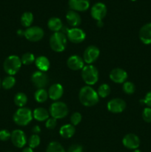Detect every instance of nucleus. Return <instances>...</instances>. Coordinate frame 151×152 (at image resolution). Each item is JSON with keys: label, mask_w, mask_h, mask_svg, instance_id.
<instances>
[{"label": "nucleus", "mask_w": 151, "mask_h": 152, "mask_svg": "<svg viewBox=\"0 0 151 152\" xmlns=\"http://www.w3.org/2000/svg\"><path fill=\"white\" fill-rule=\"evenodd\" d=\"M67 65L70 69L73 71H78L84 68V60L77 55H73L68 58Z\"/></svg>", "instance_id": "a211bd4d"}, {"label": "nucleus", "mask_w": 151, "mask_h": 152, "mask_svg": "<svg viewBox=\"0 0 151 152\" xmlns=\"http://www.w3.org/2000/svg\"><path fill=\"white\" fill-rule=\"evenodd\" d=\"M123 91L127 94H133L136 91V86L132 82H125L123 84Z\"/></svg>", "instance_id": "473e14b6"}, {"label": "nucleus", "mask_w": 151, "mask_h": 152, "mask_svg": "<svg viewBox=\"0 0 151 152\" xmlns=\"http://www.w3.org/2000/svg\"><path fill=\"white\" fill-rule=\"evenodd\" d=\"M31 81L36 87L40 89L44 88L48 84L49 80L47 76L44 72L38 71H36L33 74L32 77H31Z\"/></svg>", "instance_id": "1a4fd4ad"}, {"label": "nucleus", "mask_w": 151, "mask_h": 152, "mask_svg": "<svg viewBox=\"0 0 151 152\" xmlns=\"http://www.w3.org/2000/svg\"><path fill=\"white\" fill-rule=\"evenodd\" d=\"M81 114L78 112H75L71 115L70 117V122L73 126H77L81 121Z\"/></svg>", "instance_id": "72a5a7b5"}, {"label": "nucleus", "mask_w": 151, "mask_h": 152, "mask_svg": "<svg viewBox=\"0 0 151 152\" xmlns=\"http://www.w3.org/2000/svg\"><path fill=\"white\" fill-rule=\"evenodd\" d=\"M33 132L34 133L38 134L41 132V129H40V127L38 126H35L33 128Z\"/></svg>", "instance_id": "ea45409f"}, {"label": "nucleus", "mask_w": 151, "mask_h": 152, "mask_svg": "<svg viewBox=\"0 0 151 152\" xmlns=\"http://www.w3.org/2000/svg\"><path fill=\"white\" fill-rule=\"evenodd\" d=\"M142 118L146 123H151V108L147 107L143 110Z\"/></svg>", "instance_id": "f704fd0d"}, {"label": "nucleus", "mask_w": 151, "mask_h": 152, "mask_svg": "<svg viewBox=\"0 0 151 152\" xmlns=\"http://www.w3.org/2000/svg\"><path fill=\"white\" fill-rule=\"evenodd\" d=\"M131 1H136V0H131Z\"/></svg>", "instance_id": "49530a36"}, {"label": "nucleus", "mask_w": 151, "mask_h": 152, "mask_svg": "<svg viewBox=\"0 0 151 152\" xmlns=\"http://www.w3.org/2000/svg\"><path fill=\"white\" fill-rule=\"evenodd\" d=\"M41 140H40L39 136L38 134H33L29 138L28 140V145L31 148H35L39 145Z\"/></svg>", "instance_id": "2f4dec72"}, {"label": "nucleus", "mask_w": 151, "mask_h": 152, "mask_svg": "<svg viewBox=\"0 0 151 152\" xmlns=\"http://www.w3.org/2000/svg\"><path fill=\"white\" fill-rule=\"evenodd\" d=\"M47 26L50 31H54L55 33L59 32V31H61L62 28H63L62 20L57 17L50 18L47 22Z\"/></svg>", "instance_id": "4be33fe9"}, {"label": "nucleus", "mask_w": 151, "mask_h": 152, "mask_svg": "<svg viewBox=\"0 0 151 152\" xmlns=\"http://www.w3.org/2000/svg\"><path fill=\"white\" fill-rule=\"evenodd\" d=\"M139 39L145 45L151 44V22L144 25L139 31Z\"/></svg>", "instance_id": "2eb2a0df"}, {"label": "nucleus", "mask_w": 151, "mask_h": 152, "mask_svg": "<svg viewBox=\"0 0 151 152\" xmlns=\"http://www.w3.org/2000/svg\"><path fill=\"white\" fill-rule=\"evenodd\" d=\"M66 19L68 21V24H69L70 26L74 27V28H76L77 26L81 24V19L80 15L77 13L76 11H74V10H70L66 14Z\"/></svg>", "instance_id": "aec40b11"}, {"label": "nucleus", "mask_w": 151, "mask_h": 152, "mask_svg": "<svg viewBox=\"0 0 151 152\" xmlns=\"http://www.w3.org/2000/svg\"><path fill=\"white\" fill-rule=\"evenodd\" d=\"M33 117H34L37 121L42 122L49 118V113L45 108H37L33 112Z\"/></svg>", "instance_id": "5701e85b"}, {"label": "nucleus", "mask_w": 151, "mask_h": 152, "mask_svg": "<svg viewBox=\"0 0 151 152\" xmlns=\"http://www.w3.org/2000/svg\"><path fill=\"white\" fill-rule=\"evenodd\" d=\"M10 137H11V134L6 129L0 131V140L7 141L10 139Z\"/></svg>", "instance_id": "c9c22d12"}, {"label": "nucleus", "mask_w": 151, "mask_h": 152, "mask_svg": "<svg viewBox=\"0 0 151 152\" xmlns=\"http://www.w3.org/2000/svg\"><path fill=\"white\" fill-rule=\"evenodd\" d=\"M36 59L35 56L33 53H25L22 55V58H21V61H22V63L24 64L25 65H31L33 62H35Z\"/></svg>", "instance_id": "7c9ffc66"}, {"label": "nucleus", "mask_w": 151, "mask_h": 152, "mask_svg": "<svg viewBox=\"0 0 151 152\" xmlns=\"http://www.w3.org/2000/svg\"><path fill=\"white\" fill-rule=\"evenodd\" d=\"M97 25L99 27H102L103 26V22H102V21H97Z\"/></svg>", "instance_id": "37998d69"}, {"label": "nucleus", "mask_w": 151, "mask_h": 152, "mask_svg": "<svg viewBox=\"0 0 151 152\" xmlns=\"http://www.w3.org/2000/svg\"><path fill=\"white\" fill-rule=\"evenodd\" d=\"M85 33L83 30L78 28H73L68 30V38L73 43H81L85 39Z\"/></svg>", "instance_id": "f8f14e48"}, {"label": "nucleus", "mask_w": 151, "mask_h": 152, "mask_svg": "<svg viewBox=\"0 0 151 152\" xmlns=\"http://www.w3.org/2000/svg\"><path fill=\"white\" fill-rule=\"evenodd\" d=\"M45 126L47 129H55V127L56 126V119L53 118H48L46 121L45 123Z\"/></svg>", "instance_id": "e433bc0d"}, {"label": "nucleus", "mask_w": 151, "mask_h": 152, "mask_svg": "<svg viewBox=\"0 0 151 152\" xmlns=\"http://www.w3.org/2000/svg\"><path fill=\"white\" fill-rule=\"evenodd\" d=\"M28 102V97L24 93H18L14 96V102L19 108H22L26 105Z\"/></svg>", "instance_id": "bb28decb"}, {"label": "nucleus", "mask_w": 151, "mask_h": 152, "mask_svg": "<svg viewBox=\"0 0 151 152\" xmlns=\"http://www.w3.org/2000/svg\"><path fill=\"white\" fill-rule=\"evenodd\" d=\"M33 22V15L31 12H25L21 16V23L25 28H30Z\"/></svg>", "instance_id": "393cba45"}, {"label": "nucleus", "mask_w": 151, "mask_h": 152, "mask_svg": "<svg viewBox=\"0 0 151 152\" xmlns=\"http://www.w3.org/2000/svg\"><path fill=\"white\" fill-rule=\"evenodd\" d=\"M110 93V88L107 84H102L98 88L97 94L99 96L102 98H105Z\"/></svg>", "instance_id": "c756f323"}, {"label": "nucleus", "mask_w": 151, "mask_h": 152, "mask_svg": "<svg viewBox=\"0 0 151 152\" xmlns=\"http://www.w3.org/2000/svg\"><path fill=\"white\" fill-rule=\"evenodd\" d=\"M67 152H83V148L81 145L78 144H74L70 146Z\"/></svg>", "instance_id": "4c0bfd02"}, {"label": "nucleus", "mask_w": 151, "mask_h": 152, "mask_svg": "<svg viewBox=\"0 0 151 152\" xmlns=\"http://www.w3.org/2000/svg\"><path fill=\"white\" fill-rule=\"evenodd\" d=\"M50 45L52 50L56 52H62L67 45V37L62 32H56L50 37Z\"/></svg>", "instance_id": "20e7f679"}, {"label": "nucleus", "mask_w": 151, "mask_h": 152, "mask_svg": "<svg viewBox=\"0 0 151 152\" xmlns=\"http://www.w3.org/2000/svg\"><path fill=\"white\" fill-rule=\"evenodd\" d=\"M76 130L74 126L71 124H66L65 126H62L59 130V134L61 136L64 138H70L75 134Z\"/></svg>", "instance_id": "b1692460"}, {"label": "nucleus", "mask_w": 151, "mask_h": 152, "mask_svg": "<svg viewBox=\"0 0 151 152\" xmlns=\"http://www.w3.org/2000/svg\"><path fill=\"white\" fill-rule=\"evenodd\" d=\"M33 119V112L28 108H19L13 115V120L21 126H27Z\"/></svg>", "instance_id": "39448f33"}, {"label": "nucleus", "mask_w": 151, "mask_h": 152, "mask_svg": "<svg viewBox=\"0 0 151 152\" xmlns=\"http://www.w3.org/2000/svg\"><path fill=\"white\" fill-rule=\"evenodd\" d=\"M1 86V79H0V87Z\"/></svg>", "instance_id": "a18cd8bd"}, {"label": "nucleus", "mask_w": 151, "mask_h": 152, "mask_svg": "<svg viewBox=\"0 0 151 152\" xmlns=\"http://www.w3.org/2000/svg\"><path fill=\"white\" fill-rule=\"evenodd\" d=\"M122 143L127 148L130 150L137 149L140 145V139L134 134H128L125 135L122 140Z\"/></svg>", "instance_id": "ddd939ff"}, {"label": "nucleus", "mask_w": 151, "mask_h": 152, "mask_svg": "<svg viewBox=\"0 0 151 152\" xmlns=\"http://www.w3.org/2000/svg\"><path fill=\"white\" fill-rule=\"evenodd\" d=\"M24 36L30 42H38L44 37V31L38 26L30 27L25 31Z\"/></svg>", "instance_id": "0eeeda50"}, {"label": "nucleus", "mask_w": 151, "mask_h": 152, "mask_svg": "<svg viewBox=\"0 0 151 152\" xmlns=\"http://www.w3.org/2000/svg\"><path fill=\"white\" fill-rule=\"evenodd\" d=\"M133 152H142V151H141L140 150H139V149H135V150H133Z\"/></svg>", "instance_id": "c03bdc74"}, {"label": "nucleus", "mask_w": 151, "mask_h": 152, "mask_svg": "<svg viewBox=\"0 0 151 152\" xmlns=\"http://www.w3.org/2000/svg\"><path fill=\"white\" fill-rule=\"evenodd\" d=\"M63 92L64 90L62 85L56 83L50 86L47 93H48V96L50 99L53 100H57L62 97Z\"/></svg>", "instance_id": "6ab92c4d"}, {"label": "nucleus", "mask_w": 151, "mask_h": 152, "mask_svg": "<svg viewBox=\"0 0 151 152\" xmlns=\"http://www.w3.org/2000/svg\"><path fill=\"white\" fill-rule=\"evenodd\" d=\"M22 152H34L33 148H30V147H27V148H25L23 150H22Z\"/></svg>", "instance_id": "a19ab883"}, {"label": "nucleus", "mask_w": 151, "mask_h": 152, "mask_svg": "<svg viewBox=\"0 0 151 152\" xmlns=\"http://www.w3.org/2000/svg\"><path fill=\"white\" fill-rule=\"evenodd\" d=\"M47 96H48V93L44 88L38 89L35 92V94H34L35 99L38 102H40V103L45 102L47 99Z\"/></svg>", "instance_id": "a878e982"}, {"label": "nucleus", "mask_w": 151, "mask_h": 152, "mask_svg": "<svg viewBox=\"0 0 151 152\" xmlns=\"http://www.w3.org/2000/svg\"><path fill=\"white\" fill-rule=\"evenodd\" d=\"M36 65L40 71H47L50 68V61L46 56H41L36 58L35 60Z\"/></svg>", "instance_id": "412c9836"}, {"label": "nucleus", "mask_w": 151, "mask_h": 152, "mask_svg": "<svg viewBox=\"0 0 151 152\" xmlns=\"http://www.w3.org/2000/svg\"><path fill=\"white\" fill-rule=\"evenodd\" d=\"M79 100L83 105L91 107L99 102V95L97 92L90 86H84L79 91Z\"/></svg>", "instance_id": "f257e3e1"}, {"label": "nucleus", "mask_w": 151, "mask_h": 152, "mask_svg": "<svg viewBox=\"0 0 151 152\" xmlns=\"http://www.w3.org/2000/svg\"><path fill=\"white\" fill-rule=\"evenodd\" d=\"M141 102H142L145 105H147L149 108H151V91L147 93V94L145 95L144 99H142Z\"/></svg>", "instance_id": "58836bf2"}, {"label": "nucleus", "mask_w": 151, "mask_h": 152, "mask_svg": "<svg viewBox=\"0 0 151 152\" xmlns=\"http://www.w3.org/2000/svg\"><path fill=\"white\" fill-rule=\"evenodd\" d=\"M11 139L12 143L17 148H23L27 143V137L24 132L19 129L14 130L11 133Z\"/></svg>", "instance_id": "9b49d317"}, {"label": "nucleus", "mask_w": 151, "mask_h": 152, "mask_svg": "<svg viewBox=\"0 0 151 152\" xmlns=\"http://www.w3.org/2000/svg\"><path fill=\"white\" fill-rule=\"evenodd\" d=\"M70 7L74 11H85L90 7V0H69Z\"/></svg>", "instance_id": "f3484780"}, {"label": "nucleus", "mask_w": 151, "mask_h": 152, "mask_svg": "<svg viewBox=\"0 0 151 152\" xmlns=\"http://www.w3.org/2000/svg\"><path fill=\"white\" fill-rule=\"evenodd\" d=\"M16 83V79L13 77V76H7V77H4V80L1 82V86L3 88L8 90V89L12 88L13 86H15Z\"/></svg>", "instance_id": "cd10ccee"}, {"label": "nucleus", "mask_w": 151, "mask_h": 152, "mask_svg": "<svg viewBox=\"0 0 151 152\" xmlns=\"http://www.w3.org/2000/svg\"><path fill=\"white\" fill-rule=\"evenodd\" d=\"M91 16L97 21H102L107 14V7L104 3L97 2L93 4L90 10Z\"/></svg>", "instance_id": "6e6552de"}, {"label": "nucleus", "mask_w": 151, "mask_h": 152, "mask_svg": "<svg viewBox=\"0 0 151 152\" xmlns=\"http://www.w3.org/2000/svg\"><path fill=\"white\" fill-rule=\"evenodd\" d=\"M22 61L19 56L11 55L6 58L4 62V70L8 75L13 76L16 74L22 66Z\"/></svg>", "instance_id": "f03ea898"}, {"label": "nucleus", "mask_w": 151, "mask_h": 152, "mask_svg": "<svg viewBox=\"0 0 151 152\" xmlns=\"http://www.w3.org/2000/svg\"><path fill=\"white\" fill-rule=\"evenodd\" d=\"M100 54V50L96 46L90 45L85 49L83 54L84 62L87 64H91L94 62Z\"/></svg>", "instance_id": "9d476101"}, {"label": "nucleus", "mask_w": 151, "mask_h": 152, "mask_svg": "<svg viewBox=\"0 0 151 152\" xmlns=\"http://www.w3.org/2000/svg\"><path fill=\"white\" fill-rule=\"evenodd\" d=\"M110 78L113 83H125L127 78V73L121 68H115L111 71L110 74Z\"/></svg>", "instance_id": "dca6fc26"}, {"label": "nucleus", "mask_w": 151, "mask_h": 152, "mask_svg": "<svg viewBox=\"0 0 151 152\" xmlns=\"http://www.w3.org/2000/svg\"><path fill=\"white\" fill-rule=\"evenodd\" d=\"M126 102L123 99L119 98L111 99L107 103V109L110 112L114 114H118L121 113L125 109Z\"/></svg>", "instance_id": "4468645a"}, {"label": "nucleus", "mask_w": 151, "mask_h": 152, "mask_svg": "<svg viewBox=\"0 0 151 152\" xmlns=\"http://www.w3.org/2000/svg\"><path fill=\"white\" fill-rule=\"evenodd\" d=\"M81 77L86 84L92 86L96 84L99 80V71L93 65H87L82 68Z\"/></svg>", "instance_id": "7ed1b4c3"}, {"label": "nucleus", "mask_w": 151, "mask_h": 152, "mask_svg": "<svg viewBox=\"0 0 151 152\" xmlns=\"http://www.w3.org/2000/svg\"><path fill=\"white\" fill-rule=\"evenodd\" d=\"M50 114L53 118L62 119L68 114V108L65 103L62 102H55L50 105Z\"/></svg>", "instance_id": "423d86ee"}, {"label": "nucleus", "mask_w": 151, "mask_h": 152, "mask_svg": "<svg viewBox=\"0 0 151 152\" xmlns=\"http://www.w3.org/2000/svg\"><path fill=\"white\" fill-rule=\"evenodd\" d=\"M46 152H65V150L59 142H51L47 145Z\"/></svg>", "instance_id": "c85d7f7f"}, {"label": "nucleus", "mask_w": 151, "mask_h": 152, "mask_svg": "<svg viewBox=\"0 0 151 152\" xmlns=\"http://www.w3.org/2000/svg\"><path fill=\"white\" fill-rule=\"evenodd\" d=\"M17 34H19V36H23L24 34H25V31H22V30H19V31H17Z\"/></svg>", "instance_id": "79ce46f5"}]
</instances>
